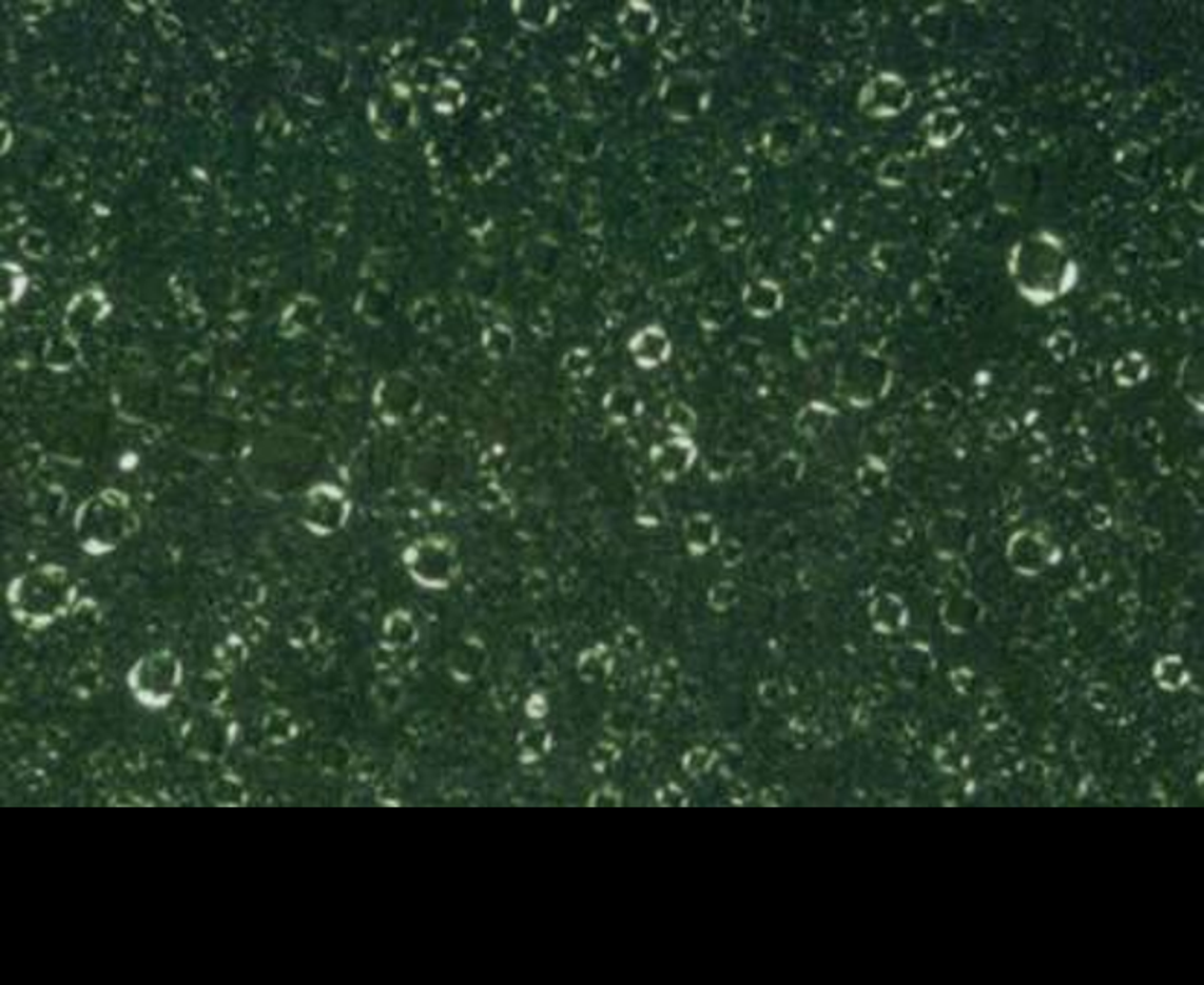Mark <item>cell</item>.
Listing matches in <instances>:
<instances>
[{"label":"cell","mask_w":1204,"mask_h":985,"mask_svg":"<svg viewBox=\"0 0 1204 985\" xmlns=\"http://www.w3.org/2000/svg\"><path fill=\"white\" fill-rule=\"evenodd\" d=\"M345 515H347V505L337 491L321 489L313 491L308 497L306 520L321 532H332L342 527Z\"/></svg>","instance_id":"obj_1"},{"label":"cell","mask_w":1204,"mask_h":985,"mask_svg":"<svg viewBox=\"0 0 1204 985\" xmlns=\"http://www.w3.org/2000/svg\"><path fill=\"white\" fill-rule=\"evenodd\" d=\"M130 515L127 506L115 500H102L97 508H90L85 515L84 528L88 537H122L129 530Z\"/></svg>","instance_id":"obj_2"}]
</instances>
